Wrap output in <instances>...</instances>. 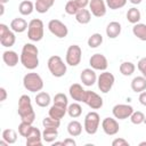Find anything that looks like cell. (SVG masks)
<instances>
[{"mask_svg":"<svg viewBox=\"0 0 146 146\" xmlns=\"http://www.w3.org/2000/svg\"><path fill=\"white\" fill-rule=\"evenodd\" d=\"M143 75H144V76H145V78H146V70H145V71H144V72H143Z\"/></svg>","mask_w":146,"mask_h":146,"instance_id":"cell-53","label":"cell"},{"mask_svg":"<svg viewBox=\"0 0 146 146\" xmlns=\"http://www.w3.org/2000/svg\"><path fill=\"white\" fill-rule=\"evenodd\" d=\"M100 123V117L97 112H89L84 117L83 128L88 135H95L98 130Z\"/></svg>","mask_w":146,"mask_h":146,"instance_id":"cell-6","label":"cell"},{"mask_svg":"<svg viewBox=\"0 0 146 146\" xmlns=\"http://www.w3.org/2000/svg\"><path fill=\"white\" fill-rule=\"evenodd\" d=\"M55 1L56 0H36L35 5H34L35 10L38 13H40V14H44L54 6Z\"/></svg>","mask_w":146,"mask_h":146,"instance_id":"cell-23","label":"cell"},{"mask_svg":"<svg viewBox=\"0 0 146 146\" xmlns=\"http://www.w3.org/2000/svg\"><path fill=\"white\" fill-rule=\"evenodd\" d=\"M39 50L33 43H25L21 52V63L27 70H34L39 66Z\"/></svg>","mask_w":146,"mask_h":146,"instance_id":"cell-1","label":"cell"},{"mask_svg":"<svg viewBox=\"0 0 146 146\" xmlns=\"http://www.w3.org/2000/svg\"><path fill=\"white\" fill-rule=\"evenodd\" d=\"M42 124H43L44 128H56V129H58L59 125H60V120H56V119H52L51 116H47V117L43 119Z\"/></svg>","mask_w":146,"mask_h":146,"instance_id":"cell-39","label":"cell"},{"mask_svg":"<svg viewBox=\"0 0 146 146\" xmlns=\"http://www.w3.org/2000/svg\"><path fill=\"white\" fill-rule=\"evenodd\" d=\"M139 103L144 106H146V91H141L139 95Z\"/></svg>","mask_w":146,"mask_h":146,"instance_id":"cell-47","label":"cell"},{"mask_svg":"<svg viewBox=\"0 0 146 146\" xmlns=\"http://www.w3.org/2000/svg\"><path fill=\"white\" fill-rule=\"evenodd\" d=\"M0 92H1V98H0V100H1V102L6 100V98H7V91H6V89H5L3 87L0 88Z\"/></svg>","mask_w":146,"mask_h":146,"instance_id":"cell-48","label":"cell"},{"mask_svg":"<svg viewBox=\"0 0 146 146\" xmlns=\"http://www.w3.org/2000/svg\"><path fill=\"white\" fill-rule=\"evenodd\" d=\"M23 86L27 91L36 92L42 90L43 88V80L38 73H27L23 78Z\"/></svg>","mask_w":146,"mask_h":146,"instance_id":"cell-3","label":"cell"},{"mask_svg":"<svg viewBox=\"0 0 146 146\" xmlns=\"http://www.w3.org/2000/svg\"><path fill=\"white\" fill-rule=\"evenodd\" d=\"M115 82V78L112 73L107 72V71H104L103 73H100V75L97 78V83H98V88L99 90L103 92V94H107L113 84Z\"/></svg>","mask_w":146,"mask_h":146,"instance_id":"cell-7","label":"cell"},{"mask_svg":"<svg viewBox=\"0 0 146 146\" xmlns=\"http://www.w3.org/2000/svg\"><path fill=\"white\" fill-rule=\"evenodd\" d=\"M16 42V36L14 34V31H9L3 38H0V43L3 47H11Z\"/></svg>","mask_w":146,"mask_h":146,"instance_id":"cell-31","label":"cell"},{"mask_svg":"<svg viewBox=\"0 0 146 146\" xmlns=\"http://www.w3.org/2000/svg\"><path fill=\"white\" fill-rule=\"evenodd\" d=\"M103 43V35L100 33H94L88 39V46L90 48H97Z\"/></svg>","mask_w":146,"mask_h":146,"instance_id":"cell-35","label":"cell"},{"mask_svg":"<svg viewBox=\"0 0 146 146\" xmlns=\"http://www.w3.org/2000/svg\"><path fill=\"white\" fill-rule=\"evenodd\" d=\"M75 19L80 24H88L90 22V19H91V13H90V10H88L86 8L80 9L76 13V15H75Z\"/></svg>","mask_w":146,"mask_h":146,"instance_id":"cell-24","label":"cell"},{"mask_svg":"<svg viewBox=\"0 0 146 146\" xmlns=\"http://www.w3.org/2000/svg\"><path fill=\"white\" fill-rule=\"evenodd\" d=\"M136 70V66L133 63L131 62H123L121 65H120V72L124 75V76H129L131 75Z\"/></svg>","mask_w":146,"mask_h":146,"instance_id":"cell-32","label":"cell"},{"mask_svg":"<svg viewBox=\"0 0 146 146\" xmlns=\"http://www.w3.org/2000/svg\"><path fill=\"white\" fill-rule=\"evenodd\" d=\"M106 2V6L112 9V10H116V9H120L122 7L125 6L127 3V0H105Z\"/></svg>","mask_w":146,"mask_h":146,"instance_id":"cell-37","label":"cell"},{"mask_svg":"<svg viewBox=\"0 0 146 146\" xmlns=\"http://www.w3.org/2000/svg\"><path fill=\"white\" fill-rule=\"evenodd\" d=\"M68 92H70V96H71L74 100H76V102H82V100H83V97H84L86 90L82 88L81 84H79V83H73V84L70 87Z\"/></svg>","mask_w":146,"mask_h":146,"instance_id":"cell-17","label":"cell"},{"mask_svg":"<svg viewBox=\"0 0 146 146\" xmlns=\"http://www.w3.org/2000/svg\"><path fill=\"white\" fill-rule=\"evenodd\" d=\"M75 145H76V143H75V140L72 139V138H66V139L63 141V146H75Z\"/></svg>","mask_w":146,"mask_h":146,"instance_id":"cell-46","label":"cell"},{"mask_svg":"<svg viewBox=\"0 0 146 146\" xmlns=\"http://www.w3.org/2000/svg\"><path fill=\"white\" fill-rule=\"evenodd\" d=\"M139 145H140V146H143V145H146V141H143V143H140Z\"/></svg>","mask_w":146,"mask_h":146,"instance_id":"cell-52","label":"cell"},{"mask_svg":"<svg viewBox=\"0 0 146 146\" xmlns=\"http://www.w3.org/2000/svg\"><path fill=\"white\" fill-rule=\"evenodd\" d=\"M145 120V115L143 114V112H139V111H136L133 112L131 115H130V121L131 123L133 124H140L143 123Z\"/></svg>","mask_w":146,"mask_h":146,"instance_id":"cell-41","label":"cell"},{"mask_svg":"<svg viewBox=\"0 0 146 146\" xmlns=\"http://www.w3.org/2000/svg\"><path fill=\"white\" fill-rule=\"evenodd\" d=\"M113 146H129V143L123 138H116L112 141Z\"/></svg>","mask_w":146,"mask_h":146,"instance_id":"cell-42","label":"cell"},{"mask_svg":"<svg viewBox=\"0 0 146 146\" xmlns=\"http://www.w3.org/2000/svg\"><path fill=\"white\" fill-rule=\"evenodd\" d=\"M34 5L30 1V0H24L19 3V7H18V10L22 15L24 16H27V15H31L32 11L34 10Z\"/></svg>","mask_w":146,"mask_h":146,"instance_id":"cell-29","label":"cell"},{"mask_svg":"<svg viewBox=\"0 0 146 146\" xmlns=\"http://www.w3.org/2000/svg\"><path fill=\"white\" fill-rule=\"evenodd\" d=\"M48 29L51 32V34H54L57 38H65L68 34V30L67 26L60 22L59 19H51L48 23Z\"/></svg>","mask_w":146,"mask_h":146,"instance_id":"cell-9","label":"cell"},{"mask_svg":"<svg viewBox=\"0 0 146 146\" xmlns=\"http://www.w3.org/2000/svg\"><path fill=\"white\" fill-rule=\"evenodd\" d=\"M132 33L141 41H146V24L137 23L132 27Z\"/></svg>","mask_w":146,"mask_h":146,"instance_id":"cell-26","label":"cell"},{"mask_svg":"<svg viewBox=\"0 0 146 146\" xmlns=\"http://www.w3.org/2000/svg\"><path fill=\"white\" fill-rule=\"evenodd\" d=\"M67 132L70 133V136L72 137H78L81 135L82 132V124L79 121H71L67 124Z\"/></svg>","mask_w":146,"mask_h":146,"instance_id":"cell-25","label":"cell"},{"mask_svg":"<svg viewBox=\"0 0 146 146\" xmlns=\"http://www.w3.org/2000/svg\"><path fill=\"white\" fill-rule=\"evenodd\" d=\"M43 23L41 19L39 18H33L30 23H29V27H27V36L31 41L38 42L40 40H42L43 38Z\"/></svg>","mask_w":146,"mask_h":146,"instance_id":"cell-4","label":"cell"},{"mask_svg":"<svg viewBox=\"0 0 146 146\" xmlns=\"http://www.w3.org/2000/svg\"><path fill=\"white\" fill-rule=\"evenodd\" d=\"M54 104L59 105V106H63V107H67L68 106L67 96L65 94H62V92L55 95V97H54Z\"/></svg>","mask_w":146,"mask_h":146,"instance_id":"cell-38","label":"cell"},{"mask_svg":"<svg viewBox=\"0 0 146 146\" xmlns=\"http://www.w3.org/2000/svg\"><path fill=\"white\" fill-rule=\"evenodd\" d=\"M42 145V133L41 131L32 127L30 133L26 136V146H41Z\"/></svg>","mask_w":146,"mask_h":146,"instance_id":"cell-15","label":"cell"},{"mask_svg":"<svg viewBox=\"0 0 146 146\" xmlns=\"http://www.w3.org/2000/svg\"><path fill=\"white\" fill-rule=\"evenodd\" d=\"M131 89L135 92H141L146 89V78L143 76H136L131 81Z\"/></svg>","mask_w":146,"mask_h":146,"instance_id":"cell-22","label":"cell"},{"mask_svg":"<svg viewBox=\"0 0 146 146\" xmlns=\"http://www.w3.org/2000/svg\"><path fill=\"white\" fill-rule=\"evenodd\" d=\"M18 115L22 121L27 123H33L35 119V112L32 107L31 98L27 95H22L18 99Z\"/></svg>","mask_w":146,"mask_h":146,"instance_id":"cell-2","label":"cell"},{"mask_svg":"<svg viewBox=\"0 0 146 146\" xmlns=\"http://www.w3.org/2000/svg\"><path fill=\"white\" fill-rule=\"evenodd\" d=\"M82 102L87 104L89 107H91L92 110H98L103 106V98L96 92L90 91V90H86Z\"/></svg>","mask_w":146,"mask_h":146,"instance_id":"cell-10","label":"cell"},{"mask_svg":"<svg viewBox=\"0 0 146 146\" xmlns=\"http://www.w3.org/2000/svg\"><path fill=\"white\" fill-rule=\"evenodd\" d=\"M129 1H130L132 5H139V3H140L143 0H129Z\"/></svg>","mask_w":146,"mask_h":146,"instance_id":"cell-49","label":"cell"},{"mask_svg":"<svg viewBox=\"0 0 146 146\" xmlns=\"http://www.w3.org/2000/svg\"><path fill=\"white\" fill-rule=\"evenodd\" d=\"M50 100H51L50 95L44 91H41V92L36 94V96H35V103L40 107H47L50 104Z\"/></svg>","mask_w":146,"mask_h":146,"instance_id":"cell-28","label":"cell"},{"mask_svg":"<svg viewBox=\"0 0 146 146\" xmlns=\"http://www.w3.org/2000/svg\"><path fill=\"white\" fill-rule=\"evenodd\" d=\"M144 123L146 124V116H145V120H144Z\"/></svg>","mask_w":146,"mask_h":146,"instance_id":"cell-54","label":"cell"},{"mask_svg":"<svg viewBox=\"0 0 146 146\" xmlns=\"http://www.w3.org/2000/svg\"><path fill=\"white\" fill-rule=\"evenodd\" d=\"M8 1H9V0H0V3H3V5H5V3H7Z\"/></svg>","mask_w":146,"mask_h":146,"instance_id":"cell-51","label":"cell"},{"mask_svg":"<svg viewBox=\"0 0 146 146\" xmlns=\"http://www.w3.org/2000/svg\"><path fill=\"white\" fill-rule=\"evenodd\" d=\"M9 31L10 30L6 24H0V38H3Z\"/></svg>","mask_w":146,"mask_h":146,"instance_id":"cell-44","label":"cell"},{"mask_svg":"<svg viewBox=\"0 0 146 146\" xmlns=\"http://www.w3.org/2000/svg\"><path fill=\"white\" fill-rule=\"evenodd\" d=\"M102 128H103V131L108 136H114L120 130L117 121L113 117H105L102 122Z\"/></svg>","mask_w":146,"mask_h":146,"instance_id":"cell-13","label":"cell"},{"mask_svg":"<svg viewBox=\"0 0 146 146\" xmlns=\"http://www.w3.org/2000/svg\"><path fill=\"white\" fill-rule=\"evenodd\" d=\"M2 139H5L8 144H15L17 140V133L14 129H5L2 131Z\"/></svg>","mask_w":146,"mask_h":146,"instance_id":"cell-34","label":"cell"},{"mask_svg":"<svg viewBox=\"0 0 146 146\" xmlns=\"http://www.w3.org/2000/svg\"><path fill=\"white\" fill-rule=\"evenodd\" d=\"M32 127H33V125H32L31 123H27V122L22 121V122L19 123V125H18V133H19L22 137H25V138H26V136L30 133Z\"/></svg>","mask_w":146,"mask_h":146,"instance_id":"cell-40","label":"cell"},{"mask_svg":"<svg viewBox=\"0 0 146 146\" xmlns=\"http://www.w3.org/2000/svg\"><path fill=\"white\" fill-rule=\"evenodd\" d=\"M80 10L79 6L76 5L75 0H70L65 5V13L68 15H76V13Z\"/></svg>","mask_w":146,"mask_h":146,"instance_id":"cell-36","label":"cell"},{"mask_svg":"<svg viewBox=\"0 0 146 146\" xmlns=\"http://www.w3.org/2000/svg\"><path fill=\"white\" fill-rule=\"evenodd\" d=\"M29 27V24L24 19V18H21V17H17V18H14L10 23V29L16 32V33H22L24 32L26 29Z\"/></svg>","mask_w":146,"mask_h":146,"instance_id":"cell-19","label":"cell"},{"mask_svg":"<svg viewBox=\"0 0 146 146\" xmlns=\"http://www.w3.org/2000/svg\"><path fill=\"white\" fill-rule=\"evenodd\" d=\"M75 2H76V5L79 6V8L82 9V8H86V7L89 5L90 0H75Z\"/></svg>","mask_w":146,"mask_h":146,"instance_id":"cell-45","label":"cell"},{"mask_svg":"<svg viewBox=\"0 0 146 146\" xmlns=\"http://www.w3.org/2000/svg\"><path fill=\"white\" fill-rule=\"evenodd\" d=\"M47 65H48V68H49L50 73H51L54 76H56V78H62V76H64V75L66 74V71H67L66 64H65V63L63 62V59H62L59 56H57V55L51 56V57L48 59Z\"/></svg>","mask_w":146,"mask_h":146,"instance_id":"cell-5","label":"cell"},{"mask_svg":"<svg viewBox=\"0 0 146 146\" xmlns=\"http://www.w3.org/2000/svg\"><path fill=\"white\" fill-rule=\"evenodd\" d=\"M2 59L5 64L9 67H14L18 64V55L14 50H6L2 54Z\"/></svg>","mask_w":146,"mask_h":146,"instance_id":"cell-18","label":"cell"},{"mask_svg":"<svg viewBox=\"0 0 146 146\" xmlns=\"http://www.w3.org/2000/svg\"><path fill=\"white\" fill-rule=\"evenodd\" d=\"M140 17H141L140 11H139L137 8H135V7L130 8V9L128 10V13H127V19H128V22H130L131 24H137V23L140 21Z\"/></svg>","mask_w":146,"mask_h":146,"instance_id":"cell-30","label":"cell"},{"mask_svg":"<svg viewBox=\"0 0 146 146\" xmlns=\"http://www.w3.org/2000/svg\"><path fill=\"white\" fill-rule=\"evenodd\" d=\"M55 145H63V141H54L52 146H55Z\"/></svg>","mask_w":146,"mask_h":146,"instance_id":"cell-50","label":"cell"},{"mask_svg":"<svg viewBox=\"0 0 146 146\" xmlns=\"http://www.w3.org/2000/svg\"><path fill=\"white\" fill-rule=\"evenodd\" d=\"M89 64L91 68L98 71H105L108 66V62L103 54H94L89 59Z\"/></svg>","mask_w":146,"mask_h":146,"instance_id":"cell-12","label":"cell"},{"mask_svg":"<svg viewBox=\"0 0 146 146\" xmlns=\"http://www.w3.org/2000/svg\"><path fill=\"white\" fill-rule=\"evenodd\" d=\"M66 113H67V107H63V106H59L56 104H54L49 108V112H48L49 116H51L52 119H56V120L63 119Z\"/></svg>","mask_w":146,"mask_h":146,"instance_id":"cell-21","label":"cell"},{"mask_svg":"<svg viewBox=\"0 0 146 146\" xmlns=\"http://www.w3.org/2000/svg\"><path fill=\"white\" fill-rule=\"evenodd\" d=\"M137 67H138V70H139L141 73L146 70V57H143V58L139 59V62L137 63Z\"/></svg>","mask_w":146,"mask_h":146,"instance_id":"cell-43","label":"cell"},{"mask_svg":"<svg viewBox=\"0 0 146 146\" xmlns=\"http://www.w3.org/2000/svg\"><path fill=\"white\" fill-rule=\"evenodd\" d=\"M67 114L71 117H73V119L79 117L82 114V107L80 106V104L73 103V104H71V105L67 106Z\"/></svg>","mask_w":146,"mask_h":146,"instance_id":"cell-33","label":"cell"},{"mask_svg":"<svg viewBox=\"0 0 146 146\" xmlns=\"http://www.w3.org/2000/svg\"><path fill=\"white\" fill-rule=\"evenodd\" d=\"M82 57V50L80 46L78 44H72L68 47L66 51V64L70 66H76L80 64Z\"/></svg>","mask_w":146,"mask_h":146,"instance_id":"cell-8","label":"cell"},{"mask_svg":"<svg viewBox=\"0 0 146 146\" xmlns=\"http://www.w3.org/2000/svg\"><path fill=\"white\" fill-rule=\"evenodd\" d=\"M121 30H122V27L119 22H111L106 27V35L110 39H115L120 35Z\"/></svg>","mask_w":146,"mask_h":146,"instance_id":"cell-20","label":"cell"},{"mask_svg":"<svg viewBox=\"0 0 146 146\" xmlns=\"http://www.w3.org/2000/svg\"><path fill=\"white\" fill-rule=\"evenodd\" d=\"M58 137V131L56 128H44L42 132V139L46 143H54Z\"/></svg>","mask_w":146,"mask_h":146,"instance_id":"cell-27","label":"cell"},{"mask_svg":"<svg viewBox=\"0 0 146 146\" xmlns=\"http://www.w3.org/2000/svg\"><path fill=\"white\" fill-rule=\"evenodd\" d=\"M80 79H81L82 84H84V86H87V87H91V86H94L95 82L97 81V75H96L94 68H84V70L81 72Z\"/></svg>","mask_w":146,"mask_h":146,"instance_id":"cell-16","label":"cell"},{"mask_svg":"<svg viewBox=\"0 0 146 146\" xmlns=\"http://www.w3.org/2000/svg\"><path fill=\"white\" fill-rule=\"evenodd\" d=\"M89 8L95 17H103L106 14V2L104 0H90Z\"/></svg>","mask_w":146,"mask_h":146,"instance_id":"cell-14","label":"cell"},{"mask_svg":"<svg viewBox=\"0 0 146 146\" xmlns=\"http://www.w3.org/2000/svg\"><path fill=\"white\" fill-rule=\"evenodd\" d=\"M112 113L115 119L125 120V119L130 117V115L133 113V108H132V106L127 105V104H117L113 107Z\"/></svg>","mask_w":146,"mask_h":146,"instance_id":"cell-11","label":"cell"}]
</instances>
